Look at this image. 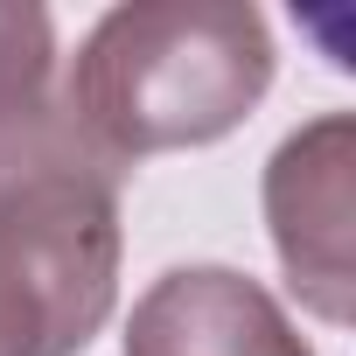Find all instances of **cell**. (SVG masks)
Segmentation results:
<instances>
[{"mask_svg":"<svg viewBox=\"0 0 356 356\" xmlns=\"http://www.w3.org/2000/svg\"><path fill=\"white\" fill-rule=\"evenodd\" d=\"M266 231L280 252V273L293 286V300L328 321L349 328L356 314V252H349V224H356V119L349 112H321L300 133H286L266 161Z\"/></svg>","mask_w":356,"mask_h":356,"instance_id":"cell-3","label":"cell"},{"mask_svg":"<svg viewBox=\"0 0 356 356\" xmlns=\"http://www.w3.org/2000/svg\"><path fill=\"white\" fill-rule=\"evenodd\" d=\"M105 175L63 119V56H56V22L35 0H0V189L29 175ZM119 182V175H105Z\"/></svg>","mask_w":356,"mask_h":356,"instance_id":"cell-5","label":"cell"},{"mask_svg":"<svg viewBox=\"0 0 356 356\" xmlns=\"http://www.w3.org/2000/svg\"><path fill=\"white\" fill-rule=\"evenodd\" d=\"M126 356H314V349L252 273L175 266L133 300Z\"/></svg>","mask_w":356,"mask_h":356,"instance_id":"cell-4","label":"cell"},{"mask_svg":"<svg viewBox=\"0 0 356 356\" xmlns=\"http://www.w3.org/2000/svg\"><path fill=\"white\" fill-rule=\"evenodd\" d=\"M273 70V29L245 0H126L63 63V119L105 175H126L147 154L238 133Z\"/></svg>","mask_w":356,"mask_h":356,"instance_id":"cell-1","label":"cell"},{"mask_svg":"<svg viewBox=\"0 0 356 356\" xmlns=\"http://www.w3.org/2000/svg\"><path fill=\"white\" fill-rule=\"evenodd\" d=\"M119 182L84 168L0 189V356H84L119 307Z\"/></svg>","mask_w":356,"mask_h":356,"instance_id":"cell-2","label":"cell"}]
</instances>
